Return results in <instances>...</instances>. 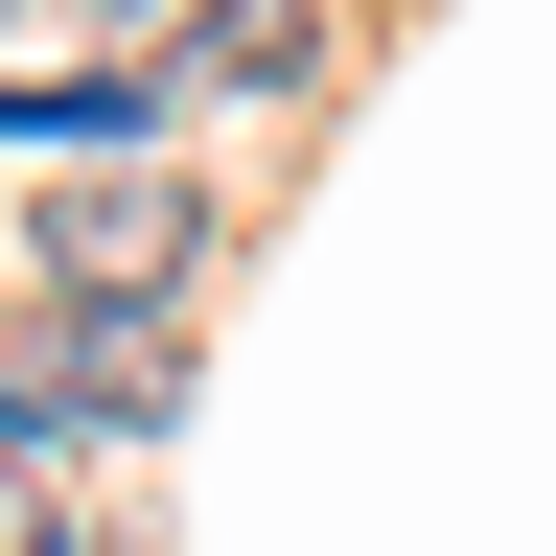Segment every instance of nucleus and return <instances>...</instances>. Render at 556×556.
I'll return each mask as SVG.
<instances>
[{
    "mask_svg": "<svg viewBox=\"0 0 556 556\" xmlns=\"http://www.w3.org/2000/svg\"><path fill=\"white\" fill-rule=\"evenodd\" d=\"M163 278H186V186H163V163H116V186L47 208V302H70V325H163Z\"/></svg>",
    "mask_w": 556,
    "mask_h": 556,
    "instance_id": "f257e3e1",
    "label": "nucleus"
}]
</instances>
